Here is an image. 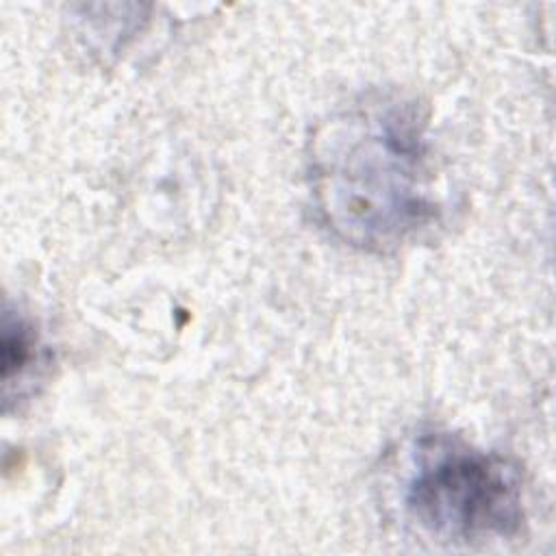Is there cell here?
<instances>
[{"instance_id": "6da1fadb", "label": "cell", "mask_w": 556, "mask_h": 556, "mask_svg": "<svg viewBox=\"0 0 556 556\" xmlns=\"http://www.w3.org/2000/svg\"><path fill=\"white\" fill-rule=\"evenodd\" d=\"M424 113L404 96H374L321 124L311 143L308 180L324 228L339 241L389 252L437 215Z\"/></svg>"}, {"instance_id": "7a4b0ae2", "label": "cell", "mask_w": 556, "mask_h": 556, "mask_svg": "<svg viewBox=\"0 0 556 556\" xmlns=\"http://www.w3.org/2000/svg\"><path fill=\"white\" fill-rule=\"evenodd\" d=\"M408 517L441 541L513 536L523 523L519 469L450 437L428 439L404 489Z\"/></svg>"}, {"instance_id": "3957f363", "label": "cell", "mask_w": 556, "mask_h": 556, "mask_svg": "<svg viewBox=\"0 0 556 556\" xmlns=\"http://www.w3.org/2000/svg\"><path fill=\"white\" fill-rule=\"evenodd\" d=\"M2 382L4 393L20 384L37 363V332L20 313L4 311L2 319Z\"/></svg>"}]
</instances>
